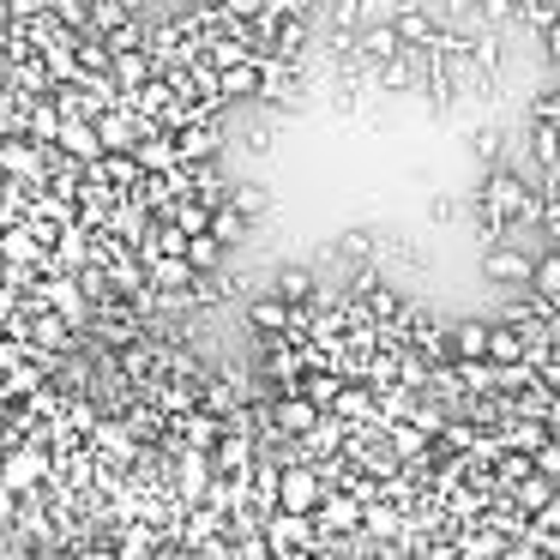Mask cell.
Wrapping results in <instances>:
<instances>
[{"instance_id": "cell-1", "label": "cell", "mask_w": 560, "mask_h": 560, "mask_svg": "<svg viewBox=\"0 0 560 560\" xmlns=\"http://www.w3.org/2000/svg\"><path fill=\"white\" fill-rule=\"evenodd\" d=\"M319 494H326V482H319L314 464H283L278 482H271V500H278V512H314Z\"/></svg>"}, {"instance_id": "cell-2", "label": "cell", "mask_w": 560, "mask_h": 560, "mask_svg": "<svg viewBox=\"0 0 560 560\" xmlns=\"http://www.w3.org/2000/svg\"><path fill=\"white\" fill-rule=\"evenodd\" d=\"M259 97L278 103V109L302 103V67L283 61V55H271V49H259Z\"/></svg>"}, {"instance_id": "cell-3", "label": "cell", "mask_w": 560, "mask_h": 560, "mask_svg": "<svg viewBox=\"0 0 560 560\" xmlns=\"http://www.w3.org/2000/svg\"><path fill=\"white\" fill-rule=\"evenodd\" d=\"M170 139H175V158L182 163H211L223 145V127H218V115H194V121H182Z\"/></svg>"}, {"instance_id": "cell-4", "label": "cell", "mask_w": 560, "mask_h": 560, "mask_svg": "<svg viewBox=\"0 0 560 560\" xmlns=\"http://www.w3.org/2000/svg\"><path fill=\"white\" fill-rule=\"evenodd\" d=\"M43 476H49V452H43V440H25V446H13V452H0V482L7 488H37Z\"/></svg>"}, {"instance_id": "cell-5", "label": "cell", "mask_w": 560, "mask_h": 560, "mask_svg": "<svg viewBox=\"0 0 560 560\" xmlns=\"http://www.w3.org/2000/svg\"><path fill=\"white\" fill-rule=\"evenodd\" d=\"M145 79H158V61H151V49H115V55H109V85L121 91V97H133Z\"/></svg>"}, {"instance_id": "cell-6", "label": "cell", "mask_w": 560, "mask_h": 560, "mask_svg": "<svg viewBox=\"0 0 560 560\" xmlns=\"http://www.w3.org/2000/svg\"><path fill=\"white\" fill-rule=\"evenodd\" d=\"M392 31H398L404 49H434L440 43V13H428V7H398V13H392Z\"/></svg>"}, {"instance_id": "cell-7", "label": "cell", "mask_w": 560, "mask_h": 560, "mask_svg": "<svg viewBox=\"0 0 560 560\" xmlns=\"http://www.w3.org/2000/svg\"><path fill=\"white\" fill-rule=\"evenodd\" d=\"M218 97L223 103H254L259 97V55H242V61L218 67Z\"/></svg>"}, {"instance_id": "cell-8", "label": "cell", "mask_w": 560, "mask_h": 560, "mask_svg": "<svg viewBox=\"0 0 560 560\" xmlns=\"http://www.w3.org/2000/svg\"><path fill=\"white\" fill-rule=\"evenodd\" d=\"M290 319H295V307L283 295H254L247 302V326L266 331V338H290Z\"/></svg>"}, {"instance_id": "cell-9", "label": "cell", "mask_w": 560, "mask_h": 560, "mask_svg": "<svg viewBox=\"0 0 560 560\" xmlns=\"http://www.w3.org/2000/svg\"><path fill=\"white\" fill-rule=\"evenodd\" d=\"M314 422H319V410L302 398V392H283V398L271 404V428H278V434H290V440H302Z\"/></svg>"}, {"instance_id": "cell-10", "label": "cell", "mask_w": 560, "mask_h": 560, "mask_svg": "<svg viewBox=\"0 0 560 560\" xmlns=\"http://www.w3.org/2000/svg\"><path fill=\"white\" fill-rule=\"evenodd\" d=\"M482 271L494 283H530V259H524L518 242H494V247H488V259H482Z\"/></svg>"}, {"instance_id": "cell-11", "label": "cell", "mask_w": 560, "mask_h": 560, "mask_svg": "<svg viewBox=\"0 0 560 560\" xmlns=\"http://www.w3.org/2000/svg\"><path fill=\"white\" fill-rule=\"evenodd\" d=\"M524 355H530V338H524V326H488V355L482 362H494V368H518Z\"/></svg>"}, {"instance_id": "cell-12", "label": "cell", "mask_w": 560, "mask_h": 560, "mask_svg": "<svg viewBox=\"0 0 560 560\" xmlns=\"http://www.w3.org/2000/svg\"><path fill=\"white\" fill-rule=\"evenodd\" d=\"M55 145H61L73 163H97V158H103L97 127H91V121H67V115H61V133H55Z\"/></svg>"}, {"instance_id": "cell-13", "label": "cell", "mask_w": 560, "mask_h": 560, "mask_svg": "<svg viewBox=\"0 0 560 560\" xmlns=\"http://www.w3.org/2000/svg\"><path fill=\"white\" fill-rule=\"evenodd\" d=\"M446 355H452V362H482V355H488V326H482V319H458L452 338H446Z\"/></svg>"}, {"instance_id": "cell-14", "label": "cell", "mask_w": 560, "mask_h": 560, "mask_svg": "<svg viewBox=\"0 0 560 560\" xmlns=\"http://www.w3.org/2000/svg\"><path fill=\"white\" fill-rule=\"evenodd\" d=\"M133 163H139L145 175H170L182 158H175V139H170V133H145V139L133 145Z\"/></svg>"}, {"instance_id": "cell-15", "label": "cell", "mask_w": 560, "mask_h": 560, "mask_svg": "<svg viewBox=\"0 0 560 560\" xmlns=\"http://www.w3.org/2000/svg\"><path fill=\"white\" fill-rule=\"evenodd\" d=\"M223 254H230V247L218 242V235L211 230H199V235H187V247H182V259L194 271H223Z\"/></svg>"}, {"instance_id": "cell-16", "label": "cell", "mask_w": 560, "mask_h": 560, "mask_svg": "<svg viewBox=\"0 0 560 560\" xmlns=\"http://www.w3.org/2000/svg\"><path fill=\"white\" fill-rule=\"evenodd\" d=\"M295 392H302L314 410H331V404H338V392H343V380L331 374V368H314V374L302 368V386H295Z\"/></svg>"}, {"instance_id": "cell-17", "label": "cell", "mask_w": 560, "mask_h": 560, "mask_svg": "<svg viewBox=\"0 0 560 560\" xmlns=\"http://www.w3.org/2000/svg\"><path fill=\"white\" fill-rule=\"evenodd\" d=\"M307 512H278V518L266 524V548H302L307 542Z\"/></svg>"}, {"instance_id": "cell-18", "label": "cell", "mask_w": 560, "mask_h": 560, "mask_svg": "<svg viewBox=\"0 0 560 560\" xmlns=\"http://www.w3.org/2000/svg\"><path fill=\"white\" fill-rule=\"evenodd\" d=\"M247 230H254V223H247L242 211L230 206V199H218V206H211V235H218L223 247H242V242H247Z\"/></svg>"}, {"instance_id": "cell-19", "label": "cell", "mask_w": 560, "mask_h": 560, "mask_svg": "<svg viewBox=\"0 0 560 560\" xmlns=\"http://www.w3.org/2000/svg\"><path fill=\"white\" fill-rule=\"evenodd\" d=\"M319 518H326V530H350L355 518H362V500L355 494H319Z\"/></svg>"}, {"instance_id": "cell-20", "label": "cell", "mask_w": 560, "mask_h": 560, "mask_svg": "<svg viewBox=\"0 0 560 560\" xmlns=\"http://www.w3.org/2000/svg\"><path fill=\"white\" fill-rule=\"evenodd\" d=\"M271 295H283L290 307H307V302H314V271H307V266H283Z\"/></svg>"}, {"instance_id": "cell-21", "label": "cell", "mask_w": 560, "mask_h": 560, "mask_svg": "<svg viewBox=\"0 0 560 560\" xmlns=\"http://www.w3.org/2000/svg\"><path fill=\"white\" fill-rule=\"evenodd\" d=\"M530 290L542 302H560V247H548L542 259H530Z\"/></svg>"}, {"instance_id": "cell-22", "label": "cell", "mask_w": 560, "mask_h": 560, "mask_svg": "<svg viewBox=\"0 0 560 560\" xmlns=\"http://www.w3.org/2000/svg\"><path fill=\"white\" fill-rule=\"evenodd\" d=\"M230 206L242 211L247 223H259L271 211V194H266V187H254V182H242V187H230Z\"/></svg>"}, {"instance_id": "cell-23", "label": "cell", "mask_w": 560, "mask_h": 560, "mask_svg": "<svg viewBox=\"0 0 560 560\" xmlns=\"http://www.w3.org/2000/svg\"><path fill=\"white\" fill-rule=\"evenodd\" d=\"M331 254H343L350 266H368V259H374V235H368V230H343L338 242H331Z\"/></svg>"}, {"instance_id": "cell-24", "label": "cell", "mask_w": 560, "mask_h": 560, "mask_svg": "<svg viewBox=\"0 0 560 560\" xmlns=\"http://www.w3.org/2000/svg\"><path fill=\"white\" fill-rule=\"evenodd\" d=\"M422 446H428V428H416V422H398V428H392V452H398V458H416Z\"/></svg>"}, {"instance_id": "cell-25", "label": "cell", "mask_w": 560, "mask_h": 560, "mask_svg": "<svg viewBox=\"0 0 560 560\" xmlns=\"http://www.w3.org/2000/svg\"><path fill=\"white\" fill-rule=\"evenodd\" d=\"M548 494H555V482H548V476H536V470L518 476V506H524V512H536Z\"/></svg>"}, {"instance_id": "cell-26", "label": "cell", "mask_w": 560, "mask_h": 560, "mask_svg": "<svg viewBox=\"0 0 560 560\" xmlns=\"http://www.w3.org/2000/svg\"><path fill=\"white\" fill-rule=\"evenodd\" d=\"M500 145H506V139H500V127H476V133H470V151H476L482 163H494Z\"/></svg>"}, {"instance_id": "cell-27", "label": "cell", "mask_w": 560, "mask_h": 560, "mask_svg": "<svg viewBox=\"0 0 560 560\" xmlns=\"http://www.w3.org/2000/svg\"><path fill=\"white\" fill-rule=\"evenodd\" d=\"M368 404H374V398H368L362 386H343V392H338V404H331V410H338V416H368Z\"/></svg>"}, {"instance_id": "cell-28", "label": "cell", "mask_w": 560, "mask_h": 560, "mask_svg": "<svg viewBox=\"0 0 560 560\" xmlns=\"http://www.w3.org/2000/svg\"><path fill=\"white\" fill-rule=\"evenodd\" d=\"M536 530H560V494H548L542 506H536Z\"/></svg>"}, {"instance_id": "cell-29", "label": "cell", "mask_w": 560, "mask_h": 560, "mask_svg": "<svg viewBox=\"0 0 560 560\" xmlns=\"http://www.w3.org/2000/svg\"><path fill=\"white\" fill-rule=\"evenodd\" d=\"M259 7H266V0H218V13H223V19H254Z\"/></svg>"}, {"instance_id": "cell-30", "label": "cell", "mask_w": 560, "mask_h": 560, "mask_svg": "<svg viewBox=\"0 0 560 560\" xmlns=\"http://www.w3.org/2000/svg\"><path fill=\"white\" fill-rule=\"evenodd\" d=\"M530 470H542V476H560V446H548V440H542V446H536V464H530Z\"/></svg>"}, {"instance_id": "cell-31", "label": "cell", "mask_w": 560, "mask_h": 560, "mask_svg": "<svg viewBox=\"0 0 560 560\" xmlns=\"http://www.w3.org/2000/svg\"><path fill=\"white\" fill-rule=\"evenodd\" d=\"M13 518H19V488H7V482H0V530H7Z\"/></svg>"}, {"instance_id": "cell-32", "label": "cell", "mask_w": 560, "mask_h": 560, "mask_svg": "<svg viewBox=\"0 0 560 560\" xmlns=\"http://www.w3.org/2000/svg\"><path fill=\"white\" fill-rule=\"evenodd\" d=\"M512 440H518V446H524V452H536V446H542V440H548V434H542V428H536V422H524V428H518V434H512Z\"/></svg>"}, {"instance_id": "cell-33", "label": "cell", "mask_w": 560, "mask_h": 560, "mask_svg": "<svg viewBox=\"0 0 560 560\" xmlns=\"http://www.w3.org/2000/svg\"><path fill=\"white\" fill-rule=\"evenodd\" d=\"M452 218H458V199L440 194V199H434V223H452Z\"/></svg>"}, {"instance_id": "cell-34", "label": "cell", "mask_w": 560, "mask_h": 560, "mask_svg": "<svg viewBox=\"0 0 560 560\" xmlns=\"http://www.w3.org/2000/svg\"><path fill=\"white\" fill-rule=\"evenodd\" d=\"M79 560H121V555H115V548H85Z\"/></svg>"}, {"instance_id": "cell-35", "label": "cell", "mask_w": 560, "mask_h": 560, "mask_svg": "<svg viewBox=\"0 0 560 560\" xmlns=\"http://www.w3.org/2000/svg\"><path fill=\"white\" fill-rule=\"evenodd\" d=\"M13 49V25H7V19H0V55Z\"/></svg>"}, {"instance_id": "cell-36", "label": "cell", "mask_w": 560, "mask_h": 560, "mask_svg": "<svg viewBox=\"0 0 560 560\" xmlns=\"http://www.w3.org/2000/svg\"><path fill=\"white\" fill-rule=\"evenodd\" d=\"M374 560H404V548H380V555Z\"/></svg>"}, {"instance_id": "cell-37", "label": "cell", "mask_w": 560, "mask_h": 560, "mask_svg": "<svg viewBox=\"0 0 560 560\" xmlns=\"http://www.w3.org/2000/svg\"><path fill=\"white\" fill-rule=\"evenodd\" d=\"M548 386H555V392H560V368H548Z\"/></svg>"}]
</instances>
